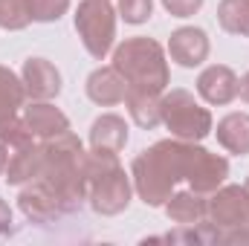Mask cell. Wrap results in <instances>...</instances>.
I'll return each mask as SVG.
<instances>
[{"label":"cell","mask_w":249,"mask_h":246,"mask_svg":"<svg viewBox=\"0 0 249 246\" xmlns=\"http://www.w3.org/2000/svg\"><path fill=\"white\" fill-rule=\"evenodd\" d=\"M0 139L6 142V148H23L29 142H35V133L29 130L26 119H9V122L0 124Z\"/></svg>","instance_id":"603a6c76"},{"label":"cell","mask_w":249,"mask_h":246,"mask_svg":"<svg viewBox=\"0 0 249 246\" xmlns=\"http://www.w3.org/2000/svg\"><path fill=\"white\" fill-rule=\"evenodd\" d=\"M23 119L29 124V130L38 136V139H50L55 133H64L70 130V119L64 116L61 110L50 102H32L23 113Z\"/></svg>","instance_id":"e0dca14e"},{"label":"cell","mask_w":249,"mask_h":246,"mask_svg":"<svg viewBox=\"0 0 249 246\" xmlns=\"http://www.w3.org/2000/svg\"><path fill=\"white\" fill-rule=\"evenodd\" d=\"M87 162V203L96 214L113 217L122 214L130 206L133 183L130 174H124L119 154H105V151H90L84 154Z\"/></svg>","instance_id":"277c9868"},{"label":"cell","mask_w":249,"mask_h":246,"mask_svg":"<svg viewBox=\"0 0 249 246\" xmlns=\"http://www.w3.org/2000/svg\"><path fill=\"white\" fill-rule=\"evenodd\" d=\"M247 191H249V180H247Z\"/></svg>","instance_id":"f546056e"},{"label":"cell","mask_w":249,"mask_h":246,"mask_svg":"<svg viewBox=\"0 0 249 246\" xmlns=\"http://www.w3.org/2000/svg\"><path fill=\"white\" fill-rule=\"evenodd\" d=\"M168 55L186 70H194L209 58V35L200 26H180L168 38Z\"/></svg>","instance_id":"9c48e42d"},{"label":"cell","mask_w":249,"mask_h":246,"mask_svg":"<svg viewBox=\"0 0 249 246\" xmlns=\"http://www.w3.org/2000/svg\"><path fill=\"white\" fill-rule=\"evenodd\" d=\"M238 96H241V99L249 105V72L241 78V81H238Z\"/></svg>","instance_id":"83f0119b"},{"label":"cell","mask_w":249,"mask_h":246,"mask_svg":"<svg viewBox=\"0 0 249 246\" xmlns=\"http://www.w3.org/2000/svg\"><path fill=\"white\" fill-rule=\"evenodd\" d=\"M238 75L232 67L226 64H212L197 75V93L209 102V105H229L238 99Z\"/></svg>","instance_id":"8fae6325"},{"label":"cell","mask_w":249,"mask_h":246,"mask_svg":"<svg viewBox=\"0 0 249 246\" xmlns=\"http://www.w3.org/2000/svg\"><path fill=\"white\" fill-rule=\"evenodd\" d=\"M119 15L124 23L139 26L154 15V0H119Z\"/></svg>","instance_id":"d4e9b609"},{"label":"cell","mask_w":249,"mask_h":246,"mask_svg":"<svg viewBox=\"0 0 249 246\" xmlns=\"http://www.w3.org/2000/svg\"><path fill=\"white\" fill-rule=\"evenodd\" d=\"M70 0H29V15L38 23H53L61 15H67Z\"/></svg>","instance_id":"cb8c5ba5"},{"label":"cell","mask_w":249,"mask_h":246,"mask_svg":"<svg viewBox=\"0 0 249 246\" xmlns=\"http://www.w3.org/2000/svg\"><path fill=\"white\" fill-rule=\"evenodd\" d=\"M32 23L29 15V0H0V29L18 32Z\"/></svg>","instance_id":"7402d4cb"},{"label":"cell","mask_w":249,"mask_h":246,"mask_svg":"<svg viewBox=\"0 0 249 246\" xmlns=\"http://www.w3.org/2000/svg\"><path fill=\"white\" fill-rule=\"evenodd\" d=\"M206 220L217 229V244H226V235L249 220V191L247 185H220L209 194Z\"/></svg>","instance_id":"52a82bcc"},{"label":"cell","mask_w":249,"mask_h":246,"mask_svg":"<svg viewBox=\"0 0 249 246\" xmlns=\"http://www.w3.org/2000/svg\"><path fill=\"white\" fill-rule=\"evenodd\" d=\"M206 206H209V194H200L194 188L188 191H174L168 200H165V217L177 226H191V223H200L206 220Z\"/></svg>","instance_id":"5bb4252c"},{"label":"cell","mask_w":249,"mask_h":246,"mask_svg":"<svg viewBox=\"0 0 249 246\" xmlns=\"http://www.w3.org/2000/svg\"><path fill=\"white\" fill-rule=\"evenodd\" d=\"M41 154H44V168L38 180L55 194L64 214L78 211L87 200V162H84L87 151L81 148V139L72 130L55 133L50 139H41Z\"/></svg>","instance_id":"7a4b0ae2"},{"label":"cell","mask_w":249,"mask_h":246,"mask_svg":"<svg viewBox=\"0 0 249 246\" xmlns=\"http://www.w3.org/2000/svg\"><path fill=\"white\" fill-rule=\"evenodd\" d=\"M26 102V87L18 72L0 64V124L18 116V110Z\"/></svg>","instance_id":"ffe728a7"},{"label":"cell","mask_w":249,"mask_h":246,"mask_svg":"<svg viewBox=\"0 0 249 246\" xmlns=\"http://www.w3.org/2000/svg\"><path fill=\"white\" fill-rule=\"evenodd\" d=\"M226 177H229V162H226V157H220V154H212V151H206L203 145L197 148V157H194V165H191V171H188V188H194V191H200V194H212V191H217L220 185L226 183Z\"/></svg>","instance_id":"7c38bea8"},{"label":"cell","mask_w":249,"mask_h":246,"mask_svg":"<svg viewBox=\"0 0 249 246\" xmlns=\"http://www.w3.org/2000/svg\"><path fill=\"white\" fill-rule=\"evenodd\" d=\"M12 232V209L6 200H0V235H9Z\"/></svg>","instance_id":"4316f807"},{"label":"cell","mask_w":249,"mask_h":246,"mask_svg":"<svg viewBox=\"0 0 249 246\" xmlns=\"http://www.w3.org/2000/svg\"><path fill=\"white\" fill-rule=\"evenodd\" d=\"M113 67L122 72L127 81V90H142V93H165L171 72L165 61V50L162 44H157L154 38H127L113 50Z\"/></svg>","instance_id":"3957f363"},{"label":"cell","mask_w":249,"mask_h":246,"mask_svg":"<svg viewBox=\"0 0 249 246\" xmlns=\"http://www.w3.org/2000/svg\"><path fill=\"white\" fill-rule=\"evenodd\" d=\"M162 6L171 18H191L194 12H200L203 0H162Z\"/></svg>","instance_id":"484cf974"},{"label":"cell","mask_w":249,"mask_h":246,"mask_svg":"<svg viewBox=\"0 0 249 246\" xmlns=\"http://www.w3.org/2000/svg\"><path fill=\"white\" fill-rule=\"evenodd\" d=\"M75 32L84 50L96 61H105L116 41V9L110 0H81L75 9Z\"/></svg>","instance_id":"8992f818"},{"label":"cell","mask_w":249,"mask_h":246,"mask_svg":"<svg viewBox=\"0 0 249 246\" xmlns=\"http://www.w3.org/2000/svg\"><path fill=\"white\" fill-rule=\"evenodd\" d=\"M6 162H9V154H6V142L0 139V174L6 171Z\"/></svg>","instance_id":"f1b7e54d"},{"label":"cell","mask_w":249,"mask_h":246,"mask_svg":"<svg viewBox=\"0 0 249 246\" xmlns=\"http://www.w3.org/2000/svg\"><path fill=\"white\" fill-rule=\"evenodd\" d=\"M87 96L90 102L102 105V107H113L124 102L127 96V81L122 78V72L110 64V67H96L90 75H87Z\"/></svg>","instance_id":"4fadbf2b"},{"label":"cell","mask_w":249,"mask_h":246,"mask_svg":"<svg viewBox=\"0 0 249 246\" xmlns=\"http://www.w3.org/2000/svg\"><path fill=\"white\" fill-rule=\"evenodd\" d=\"M26 96L32 102H50L61 93V72L47 61V58H26L20 70Z\"/></svg>","instance_id":"30bf717a"},{"label":"cell","mask_w":249,"mask_h":246,"mask_svg":"<svg viewBox=\"0 0 249 246\" xmlns=\"http://www.w3.org/2000/svg\"><path fill=\"white\" fill-rule=\"evenodd\" d=\"M160 110H162V124L171 130V136L186 139V142H203L212 130V113L188 93V90H168L160 96Z\"/></svg>","instance_id":"5b68a950"},{"label":"cell","mask_w":249,"mask_h":246,"mask_svg":"<svg viewBox=\"0 0 249 246\" xmlns=\"http://www.w3.org/2000/svg\"><path fill=\"white\" fill-rule=\"evenodd\" d=\"M18 206H20L23 217L32 220V223H53V220L64 217L61 203L55 200V194L41 183V180H32V183H26L20 188Z\"/></svg>","instance_id":"ba28073f"},{"label":"cell","mask_w":249,"mask_h":246,"mask_svg":"<svg viewBox=\"0 0 249 246\" xmlns=\"http://www.w3.org/2000/svg\"><path fill=\"white\" fill-rule=\"evenodd\" d=\"M197 142L186 139H160L148 151H142L130 165V183L139 200L151 209H162L174 194V185L186 180L194 162Z\"/></svg>","instance_id":"6da1fadb"},{"label":"cell","mask_w":249,"mask_h":246,"mask_svg":"<svg viewBox=\"0 0 249 246\" xmlns=\"http://www.w3.org/2000/svg\"><path fill=\"white\" fill-rule=\"evenodd\" d=\"M41 168H44V154H41V145L29 142L23 148H15V154L9 157L6 162V183L9 185H26L32 180L41 177Z\"/></svg>","instance_id":"2e32d148"},{"label":"cell","mask_w":249,"mask_h":246,"mask_svg":"<svg viewBox=\"0 0 249 246\" xmlns=\"http://www.w3.org/2000/svg\"><path fill=\"white\" fill-rule=\"evenodd\" d=\"M217 142L238 157L249 154V113H229L217 122Z\"/></svg>","instance_id":"ac0fdd59"},{"label":"cell","mask_w":249,"mask_h":246,"mask_svg":"<svg viewBox=\"0 0 249 246\" xmlns=\"http://www.w3.org/2000/svg\"><path fill=\"white\" fill-rule=\"evenodd\" d=\"M124 107H127V116L139 124V127H145V130H154L157 124L162 122V110H160V96L157 93L127 90Z\"/></svg>","instance_id":"d6986e66"},{"label":"cell","mask_w":249,"mask_h":246,"mask_svg":"<svg viewBox=\"0 0 249 246\" xmlns=\"http://www.w3.org/2000/svg\"><path fill=\"white\" fill-rule=\"evenodd\" d=\"M217 23L229 35L249 38V0H220V6H217Z\"/></svg>","instance_id":"44dd1931"},{"label":"cell","mask_w":249,"mask_h":246,"mask_svg":"<svg viewBox=\"0 0 249 246\" xmlns=\"http://www.w3.org/2000/svg\"><path fill=\"white\" fill-rule=\"evenodd\" d=\"M127 145V122L116 113H102L90 124V151L119 154Z\"/></svg>","instance_id":"9a60e30c"}]
</instances>
